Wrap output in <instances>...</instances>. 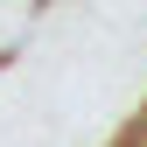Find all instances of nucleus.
Returning a JSON list of instances; mask_svg holds the SVG:
<instances>
[{
    "instance_id": "nucleus-1",
    "label": "nucleus",
    "mask_w": 147,
    "mask_h": 147,
    "mask_svg": "<svg viewBox=\"0 0 147 147\" xmlns=\"http://www.w3.org/2000/svg\"><path fill=\"white\" fill-rule=\"evenodd\" d=\"M35 21H42V0H0V56H14L35 35Z\"/></svg>"
}]
</instances>
